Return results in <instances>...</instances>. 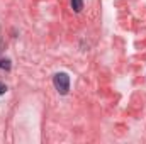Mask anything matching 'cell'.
<instances>
[{"mask_svg":"<svg viewBox=\"0 0 146 144\" xmlns=\"http://www.w3.org/2000/svg\"><path fill=\"white\" fill-rule=\"evenodd\" d=\"M53 85L54 88L58 90V93L61 95H66L70 92V76L66 73H56L53 76Z\"/></svg>","mask_w":146,"mask_h":144,"instance_id":"obj_1","label":"cell"},{"mask_svg":"<svg viewBox=\"0 0 146 144\" xmlns=\"http://www.w3.org/2000/svg\"><path fill=\"white\" fill-rule=\"evenodd\" d=\"M70 3H72V9L75 12H82V9H83V0H70Z\"/></svg>","mask_w":146,"mask_h":144,"instance_id":"obj_2","label":"cell"},{"mask_svg":"<svg viewBox=\"0 0 146 144\" xmlns=\"http://www.w3.org/2000/svg\"><path fill=\"white\" fill-rule=\"evenodd\" d=\"M12 68V63H10V59H0V70H5V71H9Z\"/></svg>","mask_w":146,"mask_h":144,"instance_id":"obj_3","label":"cell"},{"mask_svg":"<svg viewBox=\"0 0 146 144\" xmlns=\"http://www.w3.org/2000/svg\"><path fill=\"white\" fill-rule=\"evenodd\" d=\"M5 92H7V87H5L3 83H0V95H3Z\"/></svg>","mask_w":146,"mask_h":144,"instance_id":"obj_4","label":"cell"},{"mask_svg":"<svg viewBox=\"0 0 146 144\" xmlns=\"http://www.w3.org/2000/svg\"><path fill=\"white\" fill-rule=\"evenodd\" d=\"M3 48H5V46H3V41H2V39H0V53H2V51H3Z\"/></svg>","mask_w":146,"mask_h":144,"instance_id":"obj_5","label":"cell"}]
</instances>
